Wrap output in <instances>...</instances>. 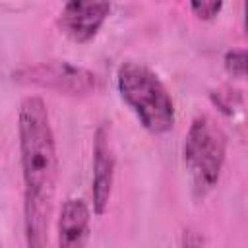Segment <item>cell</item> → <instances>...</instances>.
Listing matches in <instances>:
<instances>
[{
    "mask_svg": "<svg viewBox=\"0 0 248 248\" xmlns=\"http://www.w3.org/2000/svg\"><path fill=\"white\" fill-rule=\"evenodd\" d=\"M58 244L64 248H81L91 234V207L81 198H68L58 211Z\"/></svg>",
    "mask_w": 248,
    "mask_h": 248,
    "instance_id": "52a82bcc",
    "label": "cell"
},
{
    "mask_svg": "<svg viewBox=\"0 0 248 248\" xmlns=\"http://www.w3.org/2000/svg\"><path fill=\"white\" fill-rule=\"evenodd\" d=\"M17 141L25 244L29 248H41L48 242L58 184V149L48 108L39 95H27L19 103Z\"/></svg>",
    "mask_w": 248,
    "mask_h": 248,
    "instance_id": "6da1fadb",
    "label": "cell"
},
{
    "mask_svg": "<svg viewBox=\"0 0 248 248\" xmlns=\"http://www.w3.org/2000/svg\"><path fill=\"white\" fill-rule=\"evenodd\" d=\"M223 68L231 78L248 81V48H232L225 52Z\"/></svg>",
    "mask_w": 248,
    "mask_h": 248,
    "instance_id": "ba28073f",
    "label": "cell"
},
{
    "mask_svg": "<svg viewBox=\"0 0 248 248\" xmlns=\"http://www.w3.org/2000/svg\"><path fill=\"white\" fill-rule=\"evenodd\" d=\"M116 89L145 132L163 136L174 128V99L159 74L147 64L136 60L122 62L116 70Z\"/></svg>",
    "mask_w": 248,
    "mask_h": 248,
    "instance_id": "7a4b0ae2",
    "label": "cell"
},
{
    "mask_svg": "<svg viewBox=\"0 0 248 248\" xmlns=\"http://www.w3.org/2000/svg\"><path fill=\"white\" fill-rule=\"evenodd\" d=\"M223 2L225 0H188L192 16L200 21H213L223 10Z\"/></svg>",
    "mask_w": 248,
    "mask_h": 248,
    "instance_id": "9c48e42d",
    "label": "cell"
},
{
    "mask_svg": "<svg viewBox=\"0 0 248 248\" xmlns=\"http://www.w3.org/2000/svg\"><path fill=\"white\" fill-rule=\"evenodd\" d=\"M227 159V134L209 114H198L182 141V165L192 194L203 200L221 180Z\"/></svg>",
    "mask_w": 248,
    "mask_h": 248,
    "instance_id": "3957f363",
    "label": "cell"
},
{
    "mask_svg": "<svg viewBox=\"0 0 248 248\" xmlns=\"http://www.w3.org/2000/svg\"><path fill=\"white\" fill-rule=\"evenodd\" d=\"M12 79L19 85L48 89L68 97H87L101 91V78L83 66L68 60H48L27 64L12 72Z\"/></svg>",
    "mask_w": 248,
    "mask_h": 248,
    "instance_id": "277c9868",
    "label": "cell"
},
{
    "mask_svg": "<svg viewBox=\"0 0 248 248\" xmlns=\"http://www.w3.org/2000/svg\"><path fill=\"white\" fill-rule=\"evenodd\" d=\"M242 25H244V33L248 37V0H242Z\"/></svg>",
    "mask_w": 248,
    "mask_h": 248,
    "instance_id": "30bf717a",
    "label": "cell"
},
{
    "mask_svg": "<svg viewBox=\"0 0 248 248\" xmlns=\"http://www.w3.org/2000/svg\"><path fill=\"white\" fill-rule=\"evenodd\" d=\"M116 174V155L110 138V128L103 122L93 134L91 149V207L95 215H105L114 186Z\"/></svg>",
    "mask_w": 248,
    "mask_h": 248,
    "instance_id": "5b68a950",
    "label": "cell"
},
{
    "mask_svg": "<svg viewBox=\"0 0 248 248\" xmlns=\"http://www.w3.org/2000/svg\"><path fill=\"white\" fill-rule=\"evenodd\" d=\"M110 16V0H64L58 29L76 45L91 43Z\"/></svg>",
    "mask_w": 248,
    "mask_h": 248,
    "instance_id": "8992f818",
    "label": "cell"
}]
</instances>
